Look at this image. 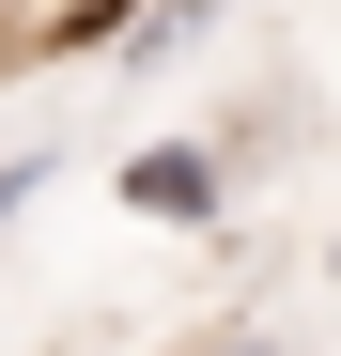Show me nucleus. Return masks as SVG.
Returning a JSON list of instances; mask_svg holds the SVG:
<instances>
[{
  "mask_svg": "<svg viewBox=\"0 0 341 356\" xmlns=\"http://www.w3.org/2000/svg\"><path fill=\"white\" fill-rule=\"evenodd\" d=\"M233 170H248L233 140H155V155H125V202H140V217H170V232H202L217 202H233Z\"/></svg>",
  "mask_w": 341,
  "mask_h": 356,
  "instance_id": "f257e3e1",
  "label": "nucleus"
},
{
  "mask_svg": "<svg viewBox=\"0 0 341 356\" xmlns=\"http://www.w3.org/2000/svg\"><path fill=\"white\" fill-rule=\"evenodd\" d=\"M202 31H217V0H125V31H109V63H140V78H155V63H187Z\"/></svg>",
  "mask_w": 341,
  "mask_h": 356,
  "instance_id": "f03ea898",
  "label": "nucleus"
},
{
  "mask_svg": "<svg viewBox=\"0 0 341 356\" xmlns=\"http://www.w3.org/2000/svg\"><path fill=\"white\" fill-rule=\"evenodd\" d=\"M310 279H326V294H341V232H326V248H310Z\"/></svg>",
  "mask_w": 341,
  "mask_h": 356,
  "instance_id": "7ed1b4c3",
  "label": "nucleus"
}]
</instances>
